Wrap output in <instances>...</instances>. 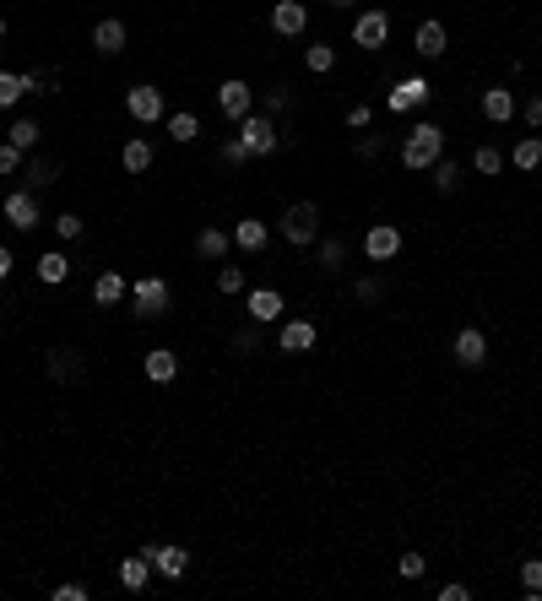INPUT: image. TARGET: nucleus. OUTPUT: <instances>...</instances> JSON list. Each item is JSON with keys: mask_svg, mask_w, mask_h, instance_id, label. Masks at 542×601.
<instances>
[{"mask_svg": "<svg viewBox=\"0 0 542 601\" xmlns=\"http://www.w3.org/2000/svg\"><path fill=\"white\" fill-rule=\"evenodd\" d=\"M304 65H309L315 77H325L331 65H336V49H331V44H309V49H304Z\"/></svg>", "mask_w": 542, "mask_h": 601, "instance_id": "2f4dec72", "label": "nucleus"}, {"mask_svg": "<svg viewBox=\"0 0 542 601\" xmlns=\"http://www.w3.org/2000/svg\"><path fill=\"white\" fill-rule=\"evenodd\" d=\"M364 255H369V260H390V255H401V228L374 223V228L364 233Z\"/></svg>", "mask_w": 542, "mask_h": 601, "instance_id": "2eb2a0df", "label": "nucleus"}, {"mask_svg": "<svg viewBox=\"0 0 542 601\" xmlns=\"http://www.w3.org/2000/svg\"><path fill=\"white\" fill-rule=\"evenodd\" d=\"M152 158H158V152H152V142H147V136H136V142H125V152H119L125 174H147V168H152Z\"/></svg>", "mask_w": 542, "mask_h": 601, "instance_id": "aec40b11", "label": "nucleus"}, {"mask_svg": "<svg viewBox=\"0 0 542 601\" xmlns=\"http://www.w3.org/2000/svg\"><path fill=\"white\" fill-rule=\"evenodd\" d=\"M385 38H390V17H385V12H358L353 44H358V49H385Z\"/></svg>", "mask_w": 542, "mask_h": 601, "instance_id": "f8f14e48", "label": "nucleus"}, {"mask_svg": "<svg viewBox=\"0 0 542 601\" xmlns=\"http://www.w3.org/2000/svg\"><path fill=\"white\" fill-rule=\"evenodd\" d=\"M418 54L423 60H439L445 54V22H423L418 28Z\"/></svg>", "mask_w": 542, "mask_h": 601, "instance_id": "a878e982", "label": "nucleus"}, {"mask_svg": "<svg viewBox=\"0 0 542 601\" xmlns=\"http://www.w3.org/2000/svg\"><path fill=\"white\" fill-rule=\"evenodd\" d=\"M22 163H28V152H22V147H12V142L0 147V174H22Z\"/></svg>", "mask_w": 542, "mask_h": 601, "instance_id": "ea45409f", "label": "nucleus"}, {"mask_svg": "<svg viewBox=\"0 0 542 601\" xmlns=\"http://www.w3.org/2000/svg\"><path fill=\"white\" fill-rule=\"evenodd\" d=\"M130 288H125V277L119 272H98V282H93V304H119Z\"/></svg>", "mask_w": 542, "mask_h": 601, "instance_id": "393cba45", "label": "nucleus"}, {"mask_svg": "<svg viewBox=\"0 0 542 601\" xmlns=\"http://www.w3.org/2000/svg\"><path fill=\"white\" fill-rule=\"evenodd\" d=\"M218 293L223 298H239L244 293V272H239V265H223V272H218Z\"/></svg>", "mask_w": 542, "mask_h": 601, "instance_id": "c9c22d12", "label": "nucleus"}, {"mask_svg": "<svg viewBox=\"0 0 542 601\" xmlns=\"http://www.w3.org/2000/svg\"><path fill=\"white\" fill-rule=\"evenodd\" d=\"M142 553L152 558V574H163V580H185V569H190V553H185V548H158V542H147Z\"/></svg>", "mask_w": 542, "mask_h": 601, "instance_id": "4468645a", "label": "nucleus"}, {"mask_svg": "<svg viewBox=\"0 0 542 601\" xmlns=\"http://www.w3.org/2000/svg\"><path fill=\"white\" fill-rule=\"evenodd\" d=\"M6 277H12V249L0 244V282H6Z\"/></svg>", "mask_w": 542, "mask_h": 601, "instance_id": "8fccbe9b", "label": "nucleus"}, {"mask_svg": "<svg viewBox=\"0 0 542 601\" xmlns=\"http://www.w3.org/2000/svg\"><path fill=\"white\" fill-rule=\"evenodd\" d=\"M277 347H283L288 358H304V353H315V320H288V325L277 330Z\"/></svg>", "mask_w": 542, "mask_h": 601, "instance_id": "ddd939ff", "label": "nucleus"}, {"mask_svg": "<svg viewBox=\"0 0 542 601\" xmlns=\"http://www.w3.org/2000/svg\"><path fill=\"white\" fill-rule=\"evenodd\" d=\"M429 93H434V87H429L423 77H401V82H396V87L385 93V109H390V114H406V109L429 103Z\"/></svg>", "mask_w": 542, "mask_h": 601, "instance_id": "0eeeda50", "label": "nucleus"}, {"mask_svg": "<svg viewBox=\"0 0 542 601\" xmlns=\"http://www.w3.org/2000/svg\"><path fill=\"white\" fill-rule=\"evenodd\" d=\"M336 6H353V0H336Z\"/></svg>", "mask_w": 542, "mask_h": 601, "instance_id": "3c124183", "label": "nucleus"}, {"mask_svg": "<svg viewBox=\"0 0 542 601\" xmlns=\"http://www.w3.org/2000/svg\"><path fill=\"white\" fill-rule=\"evenodd\" d=\"M93 49H98V54H119V49H125V22H119V17H103V22L93 28Z\"/></svg>", "mask_w": 542, "mask_h": 601, "instance_id": "6ab92c4d", "label": "nucleus"}, {"mask_svg": "<svg viewBox=\"0 0 542 601\" xmlns=\"http://www.w3.org/2000/svg\"><path fill=\"white\" fill-rule=\"evenodd\" d=\"M130 309L142 314V320H158L168 309V282L163 277H142V282L130 288Z\"/></svg>", "mask_w": 542, "mask_h": 601, "instance_id": "20e7f679", "label": "nucleus"}, {"mask_svg": "<svg viewBox=\"0 0 542 601\" xmlns=\"http://www.w3.org/2000/svg\"><path fill=\"white\" fill-rule=\"evenodd\" d=\"M456 184H461V168H456L450 158H439V163H434V190H439V195H450Z\"/></svg>", "mask_w": 542, "mask_h": 601, "instance_id": "72a5a7b5", "label": "nucleus"}, {"mask_svg": "<svg viewBox=\"0 0 542 601\" xmlns=\"http://www.w3.org/2000/svg\"><path fill=\"white\" fill-rule=\"evenodd\" d=\"M521 119H526L531 130H542V98H526V109H521Z\"/></svg>", "mask_w": 542, "mask_h": 601, "instance_id": "49530a36", "label": "nucleus"}, {"mask_svg": "<svg viewBox=\"0 0 542 601\" xmlns=\"http://www.w3.org/2000/svg\"><path fill=\"white\" fill-rule=\"evenodd\" d=\"M521 590H526L531 601L542 596V558H526V564H521Z\"/></svg>", "mask_w": 542, "mask_h": 601, "instance_id": "f704fd0d", "label": "nucleus"}, {"mask_svg": "<svg viewBox=\"0 0 542 601\" xmlns=\"http://www.w3.org/2000/svg\"><path fill=\"white\" fill-rule=\"evenodd\" d=\"M450 353H456V363H461V369H483V363H489V337H483L478 325H466V330H456Z\"/></svg>", "mask_w": 542, "mask_h": 601, "instance_id": "423d86ee", "label": "nucleus"}, {"mask_svg": "<svg viewBox=\"0 0 542 601\" xmlns=\"http://www.w3.org/2000/svg\"><path fill=\"white\" fill-rule=\"evenodd\" d=\"M439 152H445V130H439L434 119H418L413 130H406V142H401V168L423 174V168L439 163Z\"/></svg>", "mask_w": 542, "mask_h": 601, "instance_id": "f257e3e1", "label": "nucleus"}, {"mask_svg": "<svg viewBox=\"0 0 542 601\" xmlns=\"http://www.w3.org/2000/svg\"><path fill=\"white\" fill-rule=\"evenodd\" d=\"M22 174H28V190H49V184L60 179V168H54L49 158H33V163H22Z\"/></svg>", "mask_w": 542, "mask_h": 601, "instance_id": "cd10ccee", "label": "nucleus"}, {"mask_svg": "<svg viewBox=\"0 0 542 601\" xmlns=\"http://www.w3.org/2000/svg\"><path fill=\"white\" fill-rule=\"evenodd\" d=\"M483 114H489L494 125H505V119L515 114V93H510V87H489V93H483Z\"/></svg>", "mask_w": 542, "mask_h": 601, "instance_id": "4be33fe9", "label": "nucleus"}, {"mask_svg": "<svg viewBox=\"0 0 542 601\" xmlns=\"http://www.w3.org/2000/svg\"><path fill=\"white\" fill-rule=\"evenodd\" d=\"M54 233H60V239H82V217H77V212H60V217H54Z\"/></svg>", "mask_w": 542, "mask_h": 601, "instance_id": "a19ab883", "label": "nucleus"}, {"mask_svg": "<svg viewBox=\"0 0 542 601\" xmlns=\"http://www.w3.org/2000/svg\"><path fill=\"white\" fill-rule=\"evenodd\" d=\"M142 374H147V379H152V385H168V379H174V374H179V358H174V353H168V347H152V353H147V358H142Z\"/></svg>", "mask_w": 542, "mask_h": 601, "instance_id": "f3484780", "label": "nucleus"}, {"mask_svg": "<svg viewBox=\"0 0 542 601\" xmlns=\"http://www.w3.org/2000/svg\"><path fill=\"white\" fill-rule=\"evenodd\" d=\"M342 265H348V244L342 239H325L320 244V272H342Z\"/></svg>", "mask_w": 542, "mask_h": 601, "instance_id": "7c9ffc66", "label": "nucleus"}, {"mask_svg": "<svg viewBox=\"0 0 542 601\" xmlns=\"http://www.w3.org/2000/svg\"><path fill=\"white\" fill-rule=\"evenodd\" d=\"M125 114H130L136 125H158V119H163V93H158V87H142V82H136V87L125 93Z\"/></svg>", "mask_w": 542, "mask_h": 601, "instance_id": "39448f33", "label": "nucleus"}, {"mask_svg": "<svg viewBox=\"0 0 542 601\" xmlns=\"http://www.w3.org/2000/svg\"><path fill=\"white\" fill-rule=\"evenodd\" d=\"M0 212H6V223H12L17 233H33V228H38V200H33V190H12Z\"/></svg>", "mask_w": 542, "mask_h": 601, "instance_id": "9d476101", "label": "nucleus"}, {"mask_svg": "<svg viewBox=\"0 0 542 601\" xmlns=\"http://www.w3.org/2000/svg\"><path fill=\"white\" fill-rule=\"evenodd\" d=\"M255 347H260V337H255V330H239V337H234V353H239V358H250Z\"/></svg>", "mask_w": 542, "mask_h": 601, "instance_id": "a18cd8bd", "label": "nucleus"}, {"mask_svg": "<svg viewBox=\"0 0 542 601\" xmlns=\"http://www.w3.org/2000/svg\"><path fill=\"white\" fill-rule=\"evenodd\" d=\"M283 239L293 249H309L320 239V207H315V200H293V207L283 212Z\"/></svg>", "mask_w": 542, "mask_h": 601, "instance_id": "f03ea898", "label": "nucleus"}, {"mask_svg": "<svg viewBox=\"0 0 542 601\" xmlns=\"http://www.w3.org/2000/svg\"><path fill=\"white\" fill-rule=\"evenodd\" d=\"M239 142L250 147V158H271V152H277V125H271V114H244L239 119Z\"/></svg>", "mask_w": 542, "mask_h": 601, "instance_id": "7ed1b4c3", "label": "nucleus"}, {"mask_svg": "<svg viewBox=\"0 0 542 601\" xmlns=\"http://www.w3.org/2000/svg\"><path fill=\"white\" fill-rule=\"evenodd\" d=\"M234 244H239L244 255H260V249H266V223H260V217H244V223L234 228Z\"/></svg>", "mask_w": 542, "mask_h": 601, "instance_id": "5701e85b", "label": "nucleus"}, {"mask_svg": "<svg viewBox=\"0 0 542 601\" xmlns=\"http://www.w3.org/2000/svg\"><path fill=\"white\" fill-rule=\"evenodd\" d=\"M510 163H515L521 174H531V168H542V142H537V136H526V142H515V152H510Z\"/></svg>", "mask_w": 542, "mask_h": 601, "instance_id": "bb28decb", "label": "nucleus"}, {"mask_svg": "<svg viewBox=\"0 0 542 601\" xmlns=\"http://www.w3.org/2000/svg\"><path fill=\"white\" fill-rule=\"evenodd\" d=\"M0 38H6V22H0Z\"/></svg>", "mask_w": 542, "mask_h": 601, "instance_id": "603ef678", "label": "nucleus"}, {"mask_svg": "<svg viewBox=\"0 0 542 601\" xmlns=\"http://www.w3.org/2000/svg\"><path fill=\"white\" fill-rule=\"evenodd\" d=\"M168 136L174 142H195L201 136V119L195 114H168Z\"/></svg>", "mask_w": 542, "mask_h": 601, "instance_id": "473e14b6", "label": "nucleus"}, {"mask_svg": "<svg viewBox=\"0 0 542 601\" xmlns=\"http://www.w3.org/2000/svg\"><path fill=\"white\" fill-rule=\"evenodd\" d=\"M195 249L207 255V260H223L228 255V233L223 228H201V239H195Z\"/></svg>", "mask_w": 542, "mask_h": 601, "instance_id": "c756f323", "label": "nucleus"}, {"mask_svg": "<svg viewBox=\"0 0 542 601\" xmlns=\"http://www.w3.org/2000/svg\"><path fill=\"white\" fill-rule=\"evenodd\" d=\"M223 163H234V168H239V163H250V147H244L239 136H228V142H223Z\"/></svg>", "mask_w": 542, "mask_h": 601, "instance_id": "37998d69", "label": "nucleus"}, {"mask_svg": "<svg viewBox=\"0 0 542 601\" xmlns=\"http://www.w3.org/2000/svg\"><path fill=\"white\" fill-rule=\"evenodd\" d=\"M218 109H223V119H244V114H255V98H250V82H239V77H228L223 87H218Z\"/></svg>", "mask_w": 542, "mask_h": 601, "instance_id": "6e6552de", "label": "nucleus"}, {"mask_svg": "<svg viewBox=\"0 0 542 601\" xmlns=\"http://www.w3.org/2000/svg\"><path fill=\"white\" fill-rule=\"evenodd\" d=\"M369 119H374V109H369V103H353V109H348V130H364Z\"/></svg>", "mask_w": 542, "mask_h": 601, "instance_id": "c03bdc74", "label": "nucleus"}, {"mask_svg": "<svg viewBox=\"0 0 542 601\" xmlns=\"http://www.w3.org/2000/svg\"><path fill=\"white\" fill-rule=\"evenodd\" d=\"M147 580H152V558L147 553H136V558L119 564V585L125 590H147Z\"/></svg>", "mask_w": 542, "mask_h": 601, "instance_id": "412c9836", "label": "nucleus"}, {"mask_svg": "<svg viewBox=\"0 0 542 601\" xmlns=\"http://www.w3.org/2000/svg\"><path fill=\"white\" fill-rule=\"evenodd\" d=\"M93 590L82 585V580H65V585H54V601H87Z\"/></svg>", "mask_w": 542, "mask_h": 601, "instance_id": "79ce46f5", "label": "nucleus"}, {"mask_svg": "<svg viewBox=\"0 0 542 601\" xmlns=\"http://www.w3.org/2000/svg\"><path fill=\"white\" fill-rule=\"evenodd\" d=\"M65 277H71V260H65L60 249H49V255H38V282H49V288H60Z\"/></svg>", "mask_w": 542, "mask_h": 601, "instance_id": "b1692460", "label": "nucleus"}, {"mask_svg": "<svg viewBox=\"0 0 542 601\" xmlns=\"http://www.w3.org/2000/svg\"><path fill=\"white\" fill-rule=\"evenodd\" d=\"M396 569H401V580H423L429 558H423V553H401V564H396Z\"/></svg>", "mask_w": 542, "mask_h": 601, "instance_id": "58836bf2", "label": "nucleus"}, {"mask_svg": "<svg viewBox=\"0 0 542 601\" xmlns=\"http://www.w3.org/2000/svg\"><path fill=\"white\" fill-rule=\"evenodd\" d=\"M353 298H358V304H380V298H385V282H380V277H358Z\"/></svg>", "mask_w": 542, "mask_h": 601, "instance_id": "e433bc0d", "label": "nucleus"}, {"mask_svg": "<svg viewBox=\"0 0 542 601\" xmlns=\"http://www.w3.org/2000/svg\"><path fill=\"white\" fill-rule=\"evenodd\" d=\"M304 28H309V6H304V0H277V6H271V33L299 38Z\"/></svg>", "mask_w": 542, "mask_h": 601, "instance_id": "1a4fd4ad", "label": "nucleus"}, {"mask_svg": "<svg viewBox=\"0 0 542 601\" xmlns=\"http://www.w3.org/2000/svg\"><path fill=\"white\" fill-rule=\"evenodd\" d=\"M472 168H478V174H499V168H505V158H499L494 147H478V152H472Z\"/></svg>", "mask_w": 542, "mask_h": 601, "instance_id": "4c0bfd02", "label": "nucleus"}, {"mask_svg": "<svg viewBox=\"0 0 542 601\" xmlns=\"http://www.w3.org/2000/svg\"><path fill=\"white\" fill-rule=\"evenodd\" d=\"M28 93H33V77L28 71H0V109H17Z\"/></svg>", "mask_w": 542, "mask_h": 601, "instance_id": "a211bd4d", "label": "nucleus"}, {"mask_svg": "<svg viewBox=\"0 0 542 601\" xmlns=\"http://www.w3.org/2000/svg\"><path fill=\"white\" fill-rule=\"evenodd\" d=\"M49 374H54V385H82L87 379V363L77 358V353H49Z\"/></svg>", "mask_w": 542, "mask_h": 601, "instance_id": "dca6fc26", "label": "nucleus"}, {"mask_svg": "<svg viewBox=\"0 0 542 601\" xmlns=\"http://www.w3.org/2000/svg\"><path fill=\"white\" fill-rule=\"evenodd\" d=\"M439 601H472V590H466V585H445Z\"/></svg>", "mask_w": 542, "mask_h": 601, "instance_id": "09e8293b", "label": "nucleus"}, {"mask_svg": "<svg viewBox=\"0 0 542 601\" xmlns=\"http://www.w3.org/2000/svg\"><path fill=\"white\" fill-rule=\"evenodd\" d=\"M244 309H250V320H255V325H271V320H283L288 298H283L277 288H255V293H244Z\"/></svg>", "mask_w": 542, "mask_h": 601, "instance_id": "9b49d317", "label": "nucleus"}, {"mask_svg": "<svg viewBox=\"0 0 542 601\" xmlns=\"http://www.w3.org/2000/svg\"><path fill=\"white\" fill-rule=\"evenodd\" d=\"M266 109H271V114H283V109H288V93H283V87H271V93H266Z\"/></svg>", "mask_w": 542, "mask_h": 601, "instance_id": "de8ad7c7", "label": "nucleus"}, {"mask_svg": "<svg viewBox=\"0 0 542 601\" xmlns=\"http://www.w3.org/2000/svg\"><path fill=\"white\" fill-rule=\"evenodd\" d=\"M38 130H44L38 119H12V136H6V142L22 147V152H33V147H38Z\"/></svg>", "mask_w": 542, "mask_h": 601, "instance_id": "c85d7f7f", "label": "nucleus"}]
</instances>
